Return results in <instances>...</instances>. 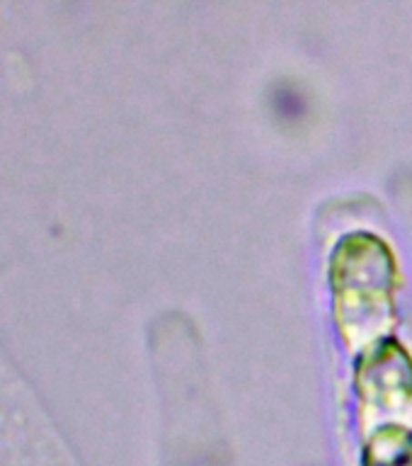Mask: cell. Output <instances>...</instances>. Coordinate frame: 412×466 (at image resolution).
<instances>
[]
</instances>
